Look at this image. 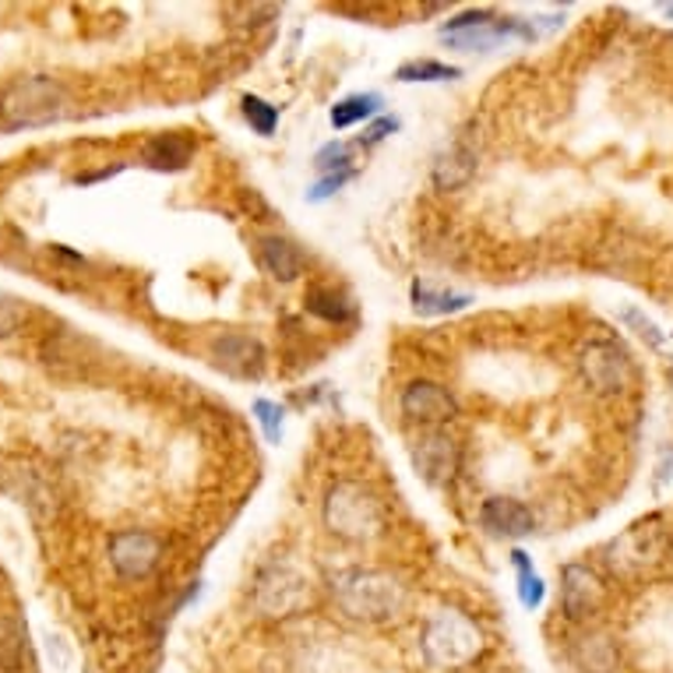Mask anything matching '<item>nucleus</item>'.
Here are the masks:
<instances>
[{
  "label": "nucleus",
  "instance_id": "obj_2",
  "mask_svg": "<svg viewBox=\"0 0 673 673\" xmlns=\"http://www.w3.org/2000/svg\"><path fill=\"white\" fill-rule=\"evenodd\" d=\"M324 525L339 539L370 544L385 529V507L370 487L342 480L324 494Z\"/></svg>",
  "mask_w": 673,
  "mask_h": 673
},
{
  "label": "nucleus",
  "instance_id": "obj_8",
  "mask_svg": "<svg viewBox=\"0 0 673 673\" xmlns=\"http://www.w3.org/2000/svg\"><path fill=\"white\" fill-rule=\"evenodd\" d=\"M254 600L265 614L286 617V614H297L300 606L310 600V589H307V582L300 579V574H293L289 568H269L258 579Z\"/></svg>",
  "mask_w": 673,
  "mask_h": 673
},
{
  "label": "nucleus",
  "instance_id": "obj_18",
  "mask_svg": "<svg viewBox=\"0 0 673 673\" xmlns=\"http://www.w3.org/2000/svg\"><path fill=\"white\" fill-rule=\"evenodd\" d=\"M385 110V100L377 92H353L346 100H339L332 110H328V121H332L335 130H346V127H356V124H370L381 117Z\"/></svg>",
  "mask_w": 673,
  "mask_h": 673
},
{
  "label": "nucleus",
  "instance_id": "obj_28",
  "mask_svg": "<svg viewBox=\"0 0 673 673\" xmlns=\"http://www.w3.org/2000/svg\"><path fill=\"white\" fill-rule=\"evenodd\" d=\"M353 176H356V167H353V170H342V173H324V176L318 180V184L307 191V202H310V205L328 202V198H332V194H339L342 187H346Z\"/></svg>",
  "mask_w": 673,
  "mask_h": 673
},
{
  "label": "nucleus",
  "instance_id": "obj_5",
  "mask_svg": "<svg viewBox=\"0 0 673 673\" xmlns=\"http://www.w3.org/2000/svg\"><path fill=\"white\" fill-rule=\"evenodd\" d=\"M68 113V95L54 78L32 75L19 78L0 100V117L8 127H46Z\"/></svg>",
  "mask_w": 673,
  "mask_h": 673
},
{
  "label": "nucleus",
  "instance_id": "obj_7",
  "mask_svg": "<svg viewBox=\"0 0 673 673\" xmlns=\"http://www.w3.org/2000/svg\"><path fill=\"white\" fill-rule=\"evenodd\" d=\"M582 374L596 391L611 396V391L628 388L631 360L620 346H614V342H589V346L582 350Z\"/></svg>",
  "mask_w": 673,
  "mask_h": 673
},
{
  "label": "nucleus",
  "instance_id": "obj_11",
  "mask_svg": "<svg viewBox=\"0 0 673 673\" xmlns=\"http://www.w3.org/2000/svg\"><path fill=\"white\" fill-rule=\"evenodd\" d=\"M402 413L417 423H448L452 417H458V402L445 385L420 377L402 391Z\"/></svg>",
  "mask_w": 673,
  "mask_h": 673
},
{
  "label": "nucleus",
  "instance_id": "obj_24",
  "mask_svg": "<svg viewBox=\"0 0 673 673\" xmlns=\"http://www.w3.org/2000/svg\"><path fill=\"white\" fill-rule=\"evenodd\" d=\"M574 655H579V666L585 673H611V670H617V649H614L611 638H603V635L585 638Z\"/></svg>",
  "mask_w": 673,
  "mask_h": 673
},
{
  "label": "nucleus",
  "instance_id": "obj_15",
  "mask_svg": "<svg viewBox=\"0 0 673 673\" xmlns=\"http://www.w3.org/2000/svg\"><path fill=\"white\" fill-rule=\"evenodd\" d=\"M258 261H261V269H265L269 275H275V278H283V283H293V278H297L304 272V265H307L304 251L286 237H261Z\"/></svg>",
  "mask_w": 673,
  "mask_h": 673
},
{
  "label": "nucleus",
  "instance_id": "obj_17",
  "mask_svg": "<svg viewBox=\"0 0 673 673\" xmlns=\"http://www.w3.org/2000/svg\"><path fill=\"white\" fill-rule=\"evenodd\" d=\"M409 300H413V310L420 318H445V315H458L472 304L469 293H452V289H434L431 283H417L409 286Z\"/></svg>",
  "mask_w": 673,
  "mask_h": 673
},
{
  "label": "nucleus",
  "instance_id": "obj_9",
  "mask_svg": "<svg viewBox=\"0 0 673 673\" xmlns=\"http://www.w3.org/2000/svg\"><path fill=\"white\" fill-rule=\"evenodd\" d=\"M208 350H212V360H216V367L233 377H261V370H265V346H261L254 335L223 332L212 339Z\"/></svg>",
  "mask_w": 673,
  "mask_h": 673
},
{
  "label": "nucleus",
  "instance_id": "obj_22",
  "mask_svg": "<svg viewBox=\"0 0 673 673\" xmlns=\"http://www.w3.org/2000/svg\"><path fill=\"white\" fill-rule=\"evenodd\" d=\"M512 564L518 571V600H522V606H525V611H536V606L544 603V596H547L544 579L536 574V568H533L529 554H525V550H512Z\"/></svg>",
  "mask_w": 673,
  "mask_h": 673
},
{
  "label": "nucleus",
  "instance_id": "obj_31",
  "mask_svg": "<svg viewBox=\"0 0 673 673\" xmlns=\"http://www.w3.org/2000/svg\"><path fill=\"white\" fill-rule=\"evenodd\" d=\"M396 130H399V117H388V113H381V117L367 124L364 141H367V145H377V141H385L388 135H396Z\"/></svg>",
  "mask_w": 673,
  "mask_h": 673
},
{
  "label": "nucleus",
  "instance_id": "obj_32",
  "mask_svg": "<svg viewBox=\"0 0 673 673\" xmlns=\"http://www.w3.org/2000/svg\"><path fill=\"white\" fill-rule=\"evenodd\" d=\"M670 377H673V370H670Z\"/></svg>",
  "mask_w": 673,
  "mask_h": 673
},
{
  "label": "nucleus",
  "instance_id": "obj_26",
  "mask_svg": "<svg viewBox=\"0 0 673 673\" xmlns=\"http://www.w3.org/2000/svg\"><path fill=\"white\" fill-rule=\"evenodd\" d=\"M254 420L261 423V434H265L269 445H283L286 434V409L272 402V399H254Z\"/></svg>",
  "mask_w": 673,
  "mask_h": 673
},
{
  "label": "nucleus",
  "instance_id": "obj_4",
  "mask_svg": "<svg viewBox=\"0 0 673 673\" xmlns=\"http://www.w3.org/2000/svg\"><path fill=\"white\" fill-rule=\"evenodd\" d=\"M423 660L437 670H458L469 666L483 652V631L472 617L463 611H437L426 620L420 638Z\"/></svg>",
  "mask_w": 673,
  "mask_h": 673
},
{
  "label": "nucleus",
  "instance_id": "obj_12",
  "mask_svg": "<svg viewBox=\"0 0 673 673\" xmlns=\"http://www.w3.org/2000/svg\"><path fill=\"white\" fill-rule=\"evenodd\" d=\"M480 525L490 536L522 539L536 529V515L529 504H522L515 498H487L480 507Z\"/></svg>",
  "mask_w": 673,
  "mask_h": 673
},
{
  "label": "nucleus",
  "instance_id": "obj_10",
  "mask_svg": "<svg viewBox=\"0 0 673 673\" xmlns=\"http://www.w3.org/2000/svg\"><path fill=\"white\" fill-rule=\"evenodd\" d=\"M663 554V529H660V518H649L642 525H635L620 539H614L611 550H606V561L617 571H635L642 568L646 561H655Z\"/></svg>",
  "mask_w": 673,
  "mask_h": 673
},
{
  "label": "nucleus",
  "instance_id": "obj_6",
  "mask_svg": "<svg viewBox=\"0 0 673 673\" xmlns=\"http://www.w3.org/2000/svg\"><path fill=\"white\" fill-rule=\"evenodd\" d=\"M162 561V539L149 529H124L110 536V564L121 579H149Z\"/></svg>",
  "mask_w": 673,
  "mask_h": 673
},
{
  "label": "nucleus",
  "instance_id": "obj_20",
  "mask_svg": "<svg viewBox=\"0 0 673 673\" xmlns=\"http://www.w3.org/2000/svg\"><path fill=\"white\" fill-rule=\"evenodd\" d=\"M28 660V638L19 617H0V670L19 673Z\"/></svg>",
  "mask_w": 673,
  "mask_h": 673
},
{
  "label": "nucleus",
  "instance_id": "obj_21",
  "mask_svg": "<svg viewBox=\"0 0 673 673\" xmlns=\"http://www.w3.org/2000/svg\"><path fill=\"white\" fill-rule=\"evenodd\" d=\"M307 310L310 315H318L324 321H335V324H346L356 318V307L350 297H342V293L328 289V286H315L307 293Z\"/></svg>",
  "mask_w": 673,
  "mask_h": 673
},
{
  "label": "nucleus",
  "instance_id": "obj_13",
  "mask_svg": "<svg viewBox=\"0 0 673 673\" xmlns=\"http://www.w3.org/2000/svg\"><path fill=\"white\" fill-rule=\"evenodd\" d=\"M603 603V582L585 564H564L561 571V606L571 620H582Z\"/></svg>",
  "mask_w": 673,
  "mask_h": 673
},
{
  "label": "nucleus",
  "instance_id": "obj_1",
  "mask_svg": "<svg viewBox=\"0 0 673 673\" xmlns=\"http://www.w3.org/2000/svg\"><path fill=\"white\" fill-rule=\"evenodd\" d=\"M332 596L342 606V614H350L353 620L381 624L402 611L406 589L399 585V579H391L388 571L350 568V571H339L332 579Z\"/></svg>",
  "mask_w": 673,
  "mask_h": 673
},
{
  "label": "nucleus",
  "instance_id": "obj_14",
  "mask_svg": "<svg viewBox=\"0 0 673 673\" xmlns=\"http://www.w3.org/2000/svg\"><path fill=\"white\" fill-rule=\"evenodd\" d=\"M413 463L423 472V480L448 483L458 469V445L448 434H426L413 448Z\"/></svg>",
  "mask_w": 673,
  "mask_h": 673
},
{
  "label": "nucleus",
  "instance_id": "obj_29",
  "mask_svg": "<svg viewBox=\"0 0 673 673\" xmlns=\"http://www.w3.org/2000/svg\"><path fill=\"white\" fill-rule=\"evenodd\" d=\"M620 318H624V324H631V328H635V335L642 339L646 346H652V350H660V346H663V332H660V328H655V321H649L638 307H628Z\"/></svg>",
  "mask_w": 673,
  "mask_h": 673
},
{
  "label": "nucleus",
  "instance_id": "obj_19",
  "mask_svg": "<svg viewBox=\"0 0 673 673\" xmlns=\"http://www.w3.org/2000/svg\"><path fill=\"white\" fill-rule=\"evenodd\" d=\"M472 176H476V156L466 149V145H452L448 152H441L434 159V184L441 191L466 187Z\"/></svg>",
  "mask_w": 673,
  "mask_h": 673
},
{
  "label": "nucleus",
  "instance_id": "obj_23",
  "mask_svg": "<svg viewBox=\"0 0 673 673\" xmlns=\"http://www.w3.org/2000/svg\"><path fill=\"white\" fill-rule=\"evenodd\" d=\"M463 78V68H455V64H445V60H406L396 68V81H455Z\"/></svg>",
  "mask_w": 673,
  "mask_h": 673
},
{
  "label": "nucleus",
  "instance_id": "obj_16",
  "mask_svg": "<svg viewBox=\"0 0 673 673\" xmlns=\"http://www.w3.org/2000/svg\"><path fill=\"white\" fill-rule=\"evenodd\" d=\"M191 156H194V138L180 135V130H173V135H159V138H152L149 145H145V167L159 170V173L184 170L191 162Z\"/></svg>",
  "mask_w": 673,
  "mask_h": 673
},
{
  "label": "nucleus",
  "instance_id": "obj_27",
  "mask_svg": "<svg viewBox=\"0 0 673 673\" xmlns=\"http://www.w3.org/2000/svg\"><path fill=\"white\" fill-rule=\"evenodd\" d=\"M315 170L324 173H342V170H353V145L346 141H328L318 149L315 156Z\"/></svg>",
  "mask_w": 673,
  "mask_h": 673
},
{
  "label": "nucleus",
  "instance_id": "obj_30",
  "mask_svg": "<svg viewBox=\"0 0 673 673\" xmlns=\"http://www.w3.org/2000/svg\"><path fill=\"white\" fill-rule=\"evenodd\" d=\"M22 321H25V307L14 297H8V293H0V339L11 335Z\"/></svg>",
  "mask_w": 673,
  "mask_h": 673
},
{
  "label": "nucleus",
  "instance_id": "obj_25",
  "mask_svg": "<svg viewBox=\"0 0 673 673\" xmlns=\"http://www.w3.org/2000/svg\"><path fill=\"white\" fill-rule=\"evenodd\" d=\"M240 110H243V121H248L261 138H272V135H275V127H278V106L265 103L261 95H243Z\"/></svg>",
  "mask_w": 673,
  "mask_h": 673
},
{
  "label": "nucleus",
  "instance_id": "obj_3",
  "mask_svg": "<svg viewBox=\"0 0 673 673\" xmlns=\"http://www.w3.org/2000/svg\"><path fill=\"white\" fill-rule=\"evenodd\" d=\"M539 36L533 22L525 19H501L490 8H469L463 14H455L445 25H441V39H445L452 50L476 54V50H498L504 43H533Z\"/></svg>",
  "mask_w": 673,
  "mask_h": 673
}]
</instances>
